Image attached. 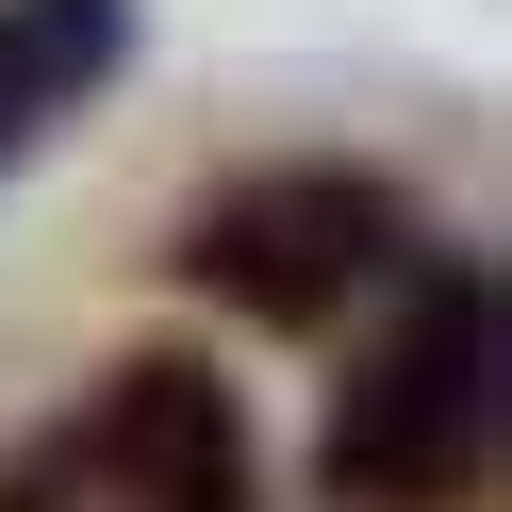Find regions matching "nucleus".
<instances>
[{
  "instance_id": "obj_1",
  "label": "nucleus",
  "mask_w": 512,
  "mask_h": 512,
  "mask_svg": "<svg viewBox=\"0 0 512 512\" xmlns=\"http://www.w3.org/2000/svg\"><path fill=\"white\" fill-rule=\"evenodd\" d=\"M314 479L331 512H479L496 479V265L430 248L364 347H347L331 413H314Z\"/></svg>"
},
{
  "instance_id": "obj_2",
  "label": "nucleus",
  "mask_w": 512,
  "mask_h": 512,
  "mask_svg": "<svg viewBox=\"0 0 512 512\" xmlns=\"http://www.w3.org/2000/svg\"><path fill=\"white\" fill-rule=\"evenodd\" d=\"M430 265V215H413V182L347 166V149H281V166H232L199 215H182L166 281H199L232 331H347L364 298H397V281Z\"/></svg>"
},
{
  "instance_id": "obj_3",
  "label": "nucleus",
  "mask_w": 512,
  "mask_h": 512,
  "mask_svg": "<svg viewBox=\"0 0 512 512\" xmlns=\"http://www.w3.org/2000/svg\"><path fill=\"white\" fill-rule=\"evenodd\" d=\"M67 446H83V479H100V512H265V430H248L232 364L182 347V331L116 347V364L83 380Z\"/></svg>"
},
{
  "instance_id": "obj_4",
  "label": "nucleus",
  "mask_w": 512,
  "mask_h": 512,
  "mask_svg": "<svg viewBox=\"0 0 512 512\" xmlns=\"http://www.w3.org/2000/svg\"><path fill=\"white\" fill-rule=\"evenodd\" d=\"M133 67V0H0V182Z\"/></svg>"
},
{
  "instance_id": "obj_5",
  "label": "nucleus",
  "mask_w": 512,
  "mask_h": 512,
  "mask_svg": "<svg viewBox=\"0 0 512 512\" xmlns=\"http://www.w3.org/2000/svg\"><path fill=\"white\" fill-rule=\"evenodd\" d=\"M0 512H100V479H83V446H67V413H50L34 446H0Z\"/></svg>"
}]
</instances>
